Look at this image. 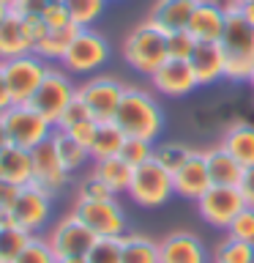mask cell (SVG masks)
<instances>
[{"mask_svg":"<svg viewBox=\"0 0 254 263\" xmlns=\"http://www.w3.org/2000/svg\"><path fill=\"white\" fill-rule=\"evenodd\" d=\"M52 145H55V151L57 156H60V162H63V167L74 173V170H79L82 164H85L90 159V151H88V145H82L77 137H71L69 132H63V129H55L52 132Z\"/></svg>","mask_w":254,"mask_h":263,"instance_id":"cell-27","label":"cell"},{"mask_svg":"<svg viewBox=\"0 0 254 263\" xmlns=\"http://www.w3.org/2000/svg\"><path fill=\"white\" fill-rule=\"evenodd\" d=\"M3 123H6L8 143L28 148V151H33L41 143H47L55 132V126L33 104H11L3 112Z\"/></svg>","mask_w":254,"mask_h":263,"instance_id":"cell-4","label":"cell"},{"mask_svg":"<svg viewBox=\"0 0 254 263\" xmlns=\"http://www.w3.org/2000/svg\"><path fill=\"white\" fill-rule=\"evenodd\" d=\"M41 20L47 22L49 30H63V28H71V25H74L66 3H49L44 8V14H41Z\"/></svg>","mask_w":254,"mask_h":263,"instance_id":"cell-41","label":"cell"},{"mask_svg":"<svg viewBox=\"0 0 254 263\" xmlns=\"http://www.w3.org/2000/svg\"><path fill=\"white\" fill-rule=\"evenodd\" d=\"M107 0H66V8L71 14V22L77 28H90L104 11Z\"/></svg>","mask_w":254,"mask_h":263,"instance_id":"cell-32","label":"cell"},{"mask_svg":"<svg viewBox=\"0 0 254 263\" xmlns=\"http://www.w3.org/2000/svg\"><path fill=\"white\" fill-rule=\"evenodd\" d=\"M8 14H11V6H8L6 0H0V25L8 20Z\"/></svg>","mask_w":254,"mask_h":263,"instance_id":"cell-49","label":"cell"},{"mask_svg":"<svg viewBox=\"0 0 254 263\" xmlns=\"http://www.w3.org/2000/svg\"><path fill=\"white\" fill-rule=\"evenodd\" d=\"M96 129H98V121H96V118H88V121L77 123L74 129H63V132H69L71 137H77L82 145H90V143H93V135H96Z\"/></svg>","mask_w":254,"mask_h":263,"instance_id":"cell-45","label":"cell"},{"mask_svg":"<svg viewBox=\"0 0 254 263\" xmlns=\"http://www.w3.org/2000/svg\"><path fill=\"white\" fill-rule=\"evenodd\" d=\"M8 145V135H6V123H3V115H0V148Z\"/></svg>","mask_w":254,"mask_h":263,"instance_id":"cell-50","label":"cell"},{"mask_svg":"<svg viewBox=\"0 0 254 263\" xmlns=\"http://www.w3.org/2000/svg\"><path fill=\"white\" fill-rule=\"evenodd\" d=\"M227 233L232 238H241V241L254 244V205H246V209L232 219V225L227 228Z\"/></svg>","mask_w":254,"mask_h":263,"instance_id":"cell-38","label":"cell"},{"mask_svg":"<svg viewBox=\"0 0 254 263\" xmlns=\"http://www.w3.org/2000/svg\"><path fill=\"white\" fill-rule=\"evenodd\" d=\"M205 162H208V173H210V181L216 186H238L243 178L246 167L241 162L235 159L229 151L224 148H210V151H205Z\"/></svg>","mask_w":254,"mask_h":263,"instance_id":"cell-22","label":"cell"},{"mask_svg":"<svg viewBox=\"0 0 254 263\" xmlns=\"http://www.w3.org/2000/svg\"><path fill=\"white\" fill-rule=\"evenodd\" d=\"M238 8H241V14H243L246 20H249V22L254 25V0H249V3H241Z\"/></svg>","mask_w":254,"mask_h":263,"instance_id":"cell-48","label":"cell"},{"mask_svg":"<svg viewBox=\"0 0 254 263\" xmlns=\"http://www.w3.org/2000/svg\"><path fill=\"white\" fill-rule=\"evenodd\" d=\"M96 238H120L126 236V211L115 200H77L71 209Z\"/></svg>","mask_w":254,"mask_h":263,"instance_id":"cell-8","label":"cell"},{"mask_svg":"<svg viewBox=\"0 0 254 263\" xmlns=\"http://www.w3.org/2000/svg\"><path fill=\"white\" fill-rule=\"evenodd\" d=\"M88 118H93V115H90V110H88V104L82 102L79 96H74V102L63 110V115H60V121H57L55 129H74L77 123L88 121Z\"/></svg>","mask_w":254,"mask_h":263,"instance_id":"cell-39","label":"cell"},{"mask_svg":"<svg viewBox=\"0 0 254 263\" xmlns=\"http://www.w3.org/2000/svg\"><path fill=\"white\" fill-rule=\"evenodd\" d=\"M22 186H14L11 181L0 178V222H11L8 219V211H11V205L16 200V195H19Z\"/></svg>","mask_w":254,"mask_h":263,"instance_id":"cell-42","label":"cell"},{"mask_svg":"<svg viewBox=\"0 0 254 263\" xmlns=\"http://www.w3.org/2000/svg\"><path fill=\"white\" fill-rule=\"evenodd\" d=\"M33 236L36 233H28L14 222H0V258H3V263H14L19 258Z\"/></svg>","mask_w":254,"mask_h":263,"instance_id":"cell-30","label":"cell"},{"mask_svg":"<svg viewBox=\"0 0 254 263\" xmlns=\"http://www.w3.org/2000/svg\"><path fill=\"white\" fill-rule=\"evenodd\" d=\"M159 260L161 263H208L202 241L188 230H175L159 241Z\"/></svg>","mask_w":254,"mask_h":263,"instance_id":"cell-17","label":"cell"},{"mask_svg":"<svg viewBox=\"0 0 254 263\" xmlns=\"http://www.w3.org/2000/svg\"><path fill=\"white\" fill-rule=\"evenodd\" d=\"M227 8V28L221 36V52H224V77L243 82L254 71V25L241 14L238 3H229Z\"/></svg>","mask_w":254,"mask_h":263,"instance_id":"cell-1","label":"cell"},{"mask_svg":"<svg viewBox=\"0 0 254 263\" xmlns=\"http://www.w3.org/2000/svg\"><path fill=\"white\" fill-rule=\"evenodd\" d=\"M123 143H126V135L118 129V123H115V121H98L93 143L88 145L90 159L98 162V159H107V156H118Z\"/></svg>","mask_w":254,"mask_h":263,"instance_id":"cell-26","label":"cell"},{"mask_svg":"<svg viewBox=\"0 0 254 263\" xmlns=\"http://www.w3.org/2000/svg\"><path fill=\"white\" fill-rule=\"evenodd\" d=\"M14 263H57V255L52 252V247H49L47 238L33 236L30 244L25 247V252Z\"/></svg>","mask_w":254,"mask_h":263,"instance_id":"cell-35","label":"cell"},{"mask_svg":"<svg viewBox=\"0 0 254 263\" xmlns=\"http://www.w3.org/2000/svg\"><path fill=\"white\" fill-rule=\"evenodd\" d=\"M88 263H123L120 238H96L93 250L88 252Z\"/></svg>","mask_w":254,"mask_h":263,"instance_id":"cell-36","label":"cell"},{"mask_svg":"<svg viewBox=\"0 0 254 263\" xmlns=\"http://www.w3.org/2000/svg\"><path fill=\"white\" fill-rule=\"evenodd\" d=\"M249 82H251V85H254V71H251V77H249Z\"/></svg>","mask_w":254,"mask_h":263,"instance_id":"cell-54","label":"cell"},{"mask_svg":"<svg viewBox=\"0 0 254 263\" xmlns=\"http://www.w3.org/2000/svg\"><path fill=\"white\" fill-rule=\"evenodd\" d=\"M0 263H3V258H0Z\"/></svg>","mask_w":254,"mask_h":263,"instance_id":"cell-56","label":"cell"},{"mask_svg":"<svg viewBox=\"0 0 254 263\" xmlns=\"http://www.w3.org/2000/svg\"><path fill=\"white\" fill-rule=\"evenodd\" d=\"M221 148L232 154L243 167H254V126L246 121H238L235 126L224 132Z\"/></svg>","mask_w":254,"mask_h":263,"instance_id":"cell-24","label":"cell"},{"mask_svg":"<svg viewBox=\"0 0 254 263\" xmlns=\"http://www.w3.org/2000/svg\"><path fill=\"white\" fill-rule=\"evenodd\" d=\"M194 151L188 145L183 143H164L156 148V154H153V159L161 164V167H167L170 173H175L178 167H183V164L188 162V156H192Z\"/></svg>","mask_w":254,"mask_h":263,"instance_id":"cell-33","label":"cell"},{"mask_svg":"<svg viewBox=\"0 0 254 263\" xmlns=\"http://www.w3.org/2000/svg\"><path fill=\"white\" fill-rule=\"evenodd\" d=\"M115 192L104 184L96 173L82 178V184L77 186V200H112Z\"/></svg>","mask_w":254,"mask_h":263,"instance_id":"cell-37","label":"cell"},{"mask_svg":"<svg viewBox=\"0 0 254 263\" xmlns=\"http://www.w3.org/2000/svg\"><path fill=\"white\" fill-rule=\"evenodd\" d=\"M77 25H71V28H63V30H49L44 39L36 44V52L41 61H47V63H63V58L66 52H69V47H71V41L74 36H77Z\"/></svg>","mask_w":254,"mask_h":263,"instance_id":"cell-28","label":"cell"},{"mask_svg":"<svg viewBox=\"0 0 254 263\" xmlns=\"http://www.w3.org/2000/svg\"><path fill=\"white\" fill-rule=\"evenodd\" d=\"M172 184H175V195L200 200V197L213 186L210 173H208V162H205V151H194L188 156V162L183 167H178L172 173Z\"/></svg>","mask_w":254,"mask_h":263,"instance_id":"cell-16","label":"cell"},{"mask_svg":"<svg viewBox=\"0 0 254 263\" xmlns=\"http://www.w3.org/2000/svg\"><path fill=\"white\" fill-rule=\"evenodd\" d=\"M49 214H52V195L38 184H28L19 189L11 211H8V219L25 228L28 233H36L49 222Z\"/></svg>","mask_w":254,"mask_h":263,"instance_id":"cell-12","label":"cell"},{"mask_svg":"<svg viewBox=\"0 0 254 263\" xmlns=\"http://www.w3.org/2000/svg\"><path fill=\"white\" fill-rule=\"evenodd\" d=\"M49 3H66V0H49Z\"/></svg>","mask_w":254,"mask_h":263,"instance_id":"cell-53","label":"cell"},{"mask_svg":"<svg viewBox=\"0 0 254 263\" xmlns=\"http://www.w3.org/2000/svg\"><path fill=\"white\" fill-rule=\"evenodd\" d=\"M47 6H49V0H14L11 14H16V16H41Z\"/></svg>","mask_w":254,"mask_h":263,"instance_id":"cell-43","label":"cell"},{"mask_svg":"<svg viewBox=\"0 0 254 263\" xmlns=\"http://www.w3.org/2000/svg\"><path fill=\"white\" fill-rule=\"evenodd\" d=\"M22 25H25V33H28V39H30L33 49H36V44L49 33L47 22L41 20V16H22Z\"/></svg>","mask_w":254,"mask_h":263,"instance_id":"cell-44","label":"cell"},{"mask_svg":"<svg viewBox=\"0 0 254 263\" xmlns=\"http://www.w3.org/2000/svg\"><path fill=\"white\" fill-rule=\"evenodd\" d=\"M232 3H238V6H241V3H249V0H232Z\"/></svg>","mask_w":254,"mask_h":263,"instance_id":"cell-52","label":"cell"},{"mask_svg":"<svg viewBox=\"0 0 254 263\" xmlns=\"http://www.w3.org/2000/svg\"><path fill=\"white\" fill-rule=\"evenodd\" d=\"M3 71H6V85H8V93H11V102L30 104V99L36 96L38 85L47 77L49 66L36 52H28V55L14 58V61H6Z\"/></svg>","mask_w":254,"mask_h":263,"instance_id":"cell-6","label":"cell"},{"mask_svg":"<svg viewBox=\"0 0 254 263\" xmlns=\"http://www.w3.org/2000/svg\"><path fill=\"white\" fill-rule=\"evenodd\" d=\"M197 205H200V217L205 222H210L213 228H229L232 219L246 209V200H243L238 186H216L213 184L197 200Z\"/></svg>","mask_w":254,"mask_h":263,"instance_id":"cell-13","label":"cell"},{"mask_svg":"<svg viewBox=\"0 0 254 263\" xmlns=\"http://www.w3.org/2000/svg\"><path fill=\"white\" fill-rule=\"evenodd\" d=\"M112 121L118 123V129L126 137L151 140V143L159 137V132L164 126V115H161L159 102L142 88H126Z\"/></svg>","mask_w":254,"mask_h":263,"instance_id":"cell-2","label":"cell"},{"mask_svg":"<svg viewBox=\"0 0 254 263\" xmlns=\"http://www.w3.org/2000/svg\"><path fill=\"white\" fill-rule=\"evenodd\" d=\"M120 255L123 263H161L159 260V241L139 233L120 236Z\"/></svg>","mask_w":254,"mask_h":263,"instance_id":"cell-29","label":"cell"},{"mask_svg":"<svg viewBox=\"0 0 254 263\" xmlns=\"http://www.w3.org/2000/svg\"><path fill=\"white\" fill-rule=\"evenodd\" d=\"M57 263H88V258H57Z\"/></svg>","mask_w":254,"mask_h":263,"instance_id":"cell-51","label":"cell"},{"mask_svg":"<svg viewBox=\"0 0 254 263\" xmlns=\"http://www.w3.org/2000/svg\"><path fill=\"white\" fill-rule=\"evenodd\" d=\"M93 173L104 181L107 186L112 189L115 195H120V192H129L131 176H134V167H131V164L118 154V156H107V159H98V162L93 164Z\"/></svg>","mask_w":254,"mask_h":263,"instance_id":"cell-25","label":"cell"},{"mask_svg":"<svg viewBox=\"0 0 254 263\" xmlns=\"http://www.w3.org/2000/svg\"><path fill=\"white\" fill-rule=\"evenodd\" d=\"M30 154H33V184L47 189L52 197L60 192V189L69 186L71 173L63 167V162H60V156H57V151H55L52 140L36 145Z\"/></svg>","mask_w":254,"mask_h":263,"instance_id":"cell-14","label":"cell"},{"mask_svg":"<svg viewBox=\"0 0 254 263\" xmlns=\"http://www.w3.org/2000/svg\"><path fill=\"white\" fill-rule=\"evenodd\" d=\"M153 154H156V148H153L151 140H139V137H126V143L120 148V156L131 164V167H139V164L151 162Z\"/></svg>","mask_w":254,"mask_h":263,"instance_id":"cell-34","label":"cell"},{"mask_svg":"<svg viewBox=\"0 0 254 263\" xmlns=\"http://www.w3.org/2000/svg\"><path fill=\"white\" fill-rule=\"evenodd\" d=\"M200 3L202 0H156L151 14H147V22H153L164 33L188 30V22H192Z\"/></svg>","mask_w":254,"mask_h":263,"instance_id":"cell-18","label":"cell"},{"mask_svg":"<svg viewBox=\"0 0 254 263\" xmlns=\"http://www.w3.org/2000/svg\"><path fill=\"white\" fill-rule=\"evenodd\" d=\"M126 88L129 85H123L118 77L98 74V77H90L88 82H82L77 88V96L88 104V110L96 121H112L118 107H120L123 93H126Z\"/></svg>","mask_w":254,"mask_h":263,"instance_id":"cell-10","label":"cell"},{"mask_svg":"<svg viewBox=\"0 0 254 263\" xmlns=\"http://www.w3.org/2000/svg\"><path fill=\"white\" fill-rule=\"evenodd\" d=\"M227 28V8L219 6L216 0H202L188 22V33L194 41H221Z\"/></svg>","mask_w":254,"mask_h":263,"instance_id":"cell-20","label":"cell"},{"mask_svg":"<svg viewBox=\"0 0 254 263\" xmlns=\"http://www.w3.org/2000/svg\"><path fill=\"white\" fill-rule=\"evenodd\" d=\"M188 63L200 85H213L224 77V52L219 41H197L188 55Z\"/></svg>","mask_w":254,"mask_h":263,"instance_id":"cell-19","label":"cell"},{"mask_svg":"<svg viewBox=\"0 0 254 263\" xmlns=\"http://www.w3.org/2000/svg\"><path fill=\"white\" fill-rule=\"evenodd\" d=\"M238 189H241L246 205H254V167H246V173H243V178H241V184H238Z\"/></svg>","mask_w":254,"mask_h":263,"instance_id":"cell-46","label":"cell"},{"mask_svg":"<svg viewBox=\"0 0 254 263\" xmlns=\"http://www.w3.org/2000/svg\"><path fill=\"white\" fill-rule=\"evenodd\" d=\"M151 80H153V88H159V93H164V96H186L194 88H200L192 63L186 58H167L151 74Z\"/></svg>","mask_w":254,"mask_h":263,"instance_id":"cell-15","label":"cell"},{"mask_svg":"<svg viewBox=\"0 0 254 263\" xmlns=\"http://www.w3.org/2000/svg\"><path fill=\"white\" fill-rule=\"evenodd\" d=\"M170 58L167 49V33L161 28H156L153 22H139L134 30L123 41V61H126L134 71L139 74H151Z\"/></svg>","mask_w":254,"mask_h":263,"instance_id":"cell-3","label":"cell"},{"mask_svg":"<svg viewBox=\"0 0 254 263\" xmlns=\"http://www.w3.org/2000/svg\"><path fill=\"white\" fill-rule=\"evenodd\" d=\"M0 178L11 181L14 186L33 184V154L11 143L0 148Z\"/></svg>","mask_w":254,"mask_h":263,"instance_id":"cell-21","label":"cell"},{"mask_svg":"<svg viewBox=\"0 0 254 263\" xmlns=\"http://www.w3.org/2000/svg\"><path fill=\"white\" fill-rule=\"evenodd\" d=\"M194 36L188 30H178V33H167V49H170V58H186L192 55L194 49Z\"/></svg>","mask_w":254,"mask_h":263,"instance_id":"cell-40","label":"cell"},{"mask_svg":"<svg viewBox=\"0 0 254 263\" xmlns=\"http://www.w3.org/2000/svg\"><path fill=\"white\" fill-rule=\"evenodd\" d=\"M74 96H77V85L71 82V77L66 74L63 69H55V66H49L44 82L38 85L36 96L30 99V104L36 107V110L44 115V118L57 126V121H60L63 110L74 102Z\"/></svg>","mask_w":254,"mask_h":263,"instance_id":"cell-7","label":"cell"},{"mask_svg":"<svg viewBox=\"0 0 254 263\" xmlns=\"http://www.w3.org/2000/svg\"><path fill=\"white\" fill-rule=\"evenodd\" d=\"M11 93H8V85H6V71H3V61H0V115H3L8 107H11Z\"/></svg>","mask_w":254,"mask_h":263,"instance_id":"cell-47","label":"cell"},{"mask_svg":"<svg viewBox=\"0 0 254 263\" xmlns=\"http://www.w3.org/2000/svg\"><path fill=\"white\" fill-rule=\"evenodd\" d=\"M213 263H254V244L227 236L213 252Z\"/></svg>","mask_w":254,"mask_h":263,"instance_id":"cell-31","label":"cell"},{"mask_svg":"<svg viewBox=\"0 0 254 263\" xmlns=\"http://www.w3.org/2000/svg\"><path fill=\"white\" fill-rule=\"evenodd\" d=\"M175 195V184H172V173L167 167H161L156 159L134 167L131 176V186H129V197L137 205L145 209H156V205L167 203Z\"/></svg>","mask_w":254,"mask_h":263,"instance_id":"cell-5","label":"cell"},{"mask_svg":"<svg viewBox=\"0 0 254 263\" xmlns=\"http://www.w3.org/2000/svg\"><path fill=\"white\" fill-rule=\"evenodd\" d=\"M6 3H8V6H11V3H14V0H6Z\"/></svg>","mask_w":254,"mask_h":263,"instance_id":"cell-55","label":"cell"},{"mask_svg":"<svg viewBox=\"0 0 254 263\" xmlns=\"http://www.w3.org/2000/svg\"><path fill=\"white\" fill-rule=\"evenodd\" d=\"M49 247L57 258H88V252L93 250L96 236L77 214H66L63 219H57L52 230L47 236Z\"/></svg>","mask_w":254,"mask_h":263,"instance_id":"cell-9","label":"cell"},{"mask_svg":"<svg viewBox=\"0 0 254 263\" xmlns=\"http://www.w3.org/2000/svg\"><path fill=\"white\" fill-rule=\"evenodd\" d=\"M107 61H110L107 39L90 28H79L69 52L63 58V66H66V71H74V74H90V71L101 69Z\"/></svg>","mask_w":254,"mask_h":263,"instance_id":"cell-11","label":"cell"},{"mask_svg":"<svg viewBox=\"0 0 254 263\" xmlns=\"http://www.w3.org/2000/svg\"><path fill=\"white\" fill-rule=\"evenodd\" d=\"M28 52H33V44H30L28 33H25L22 16L8 14V20L0 25V61L6 63Z\"/></svg>","mask_w":254,"mask_h":263,"instance_id":"cell-23","label":"cell"}]
</instances>
